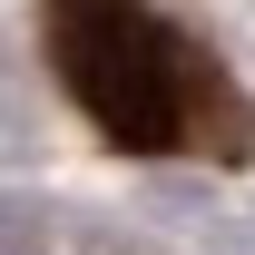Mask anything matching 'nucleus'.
Returning <instances> with one entry per match:
<instances>
[{"label": "nucleus", "mask_w": 255, "mask_h": 255, "mask_svg": "<svg viewBox=\"0 0 255 255\" xmlns=\"http://www.w3.org/2000/svg\"><path fill=\"white\" fill-rule=\"evenodd\" d=\"M49 69L128 157H246V89L147 0H49Z\"/></svg>", "instance_id": "obj_1"}]
</instances>
